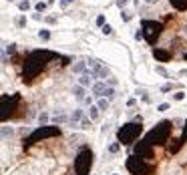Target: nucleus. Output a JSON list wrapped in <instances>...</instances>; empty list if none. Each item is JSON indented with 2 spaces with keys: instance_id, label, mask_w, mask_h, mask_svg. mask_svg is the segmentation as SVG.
Wrapping results in <instances>:
<instances>
[{
  "instance_id": "nucleus-1",
  "label": "nucleus",
  "mask_w": 187,
  "mask_h": 175,
  "mask_svg": "<svg viewBox=\"0 0 187 175\" xmlns=\"http://www.w3.org/2000/svg\"><path fill=\"white\" fill-rule=\"evenodd\" d=\"M56 59H60V56L50 53V50H32V53H28V56L24 59V65H22V79L26 83L34 81L44 71V67L48 62L56 61Z\"/></svg>"
},
{
  "instance_id": "nucleus-2",
  "label": "nucleus",
  "mask_w": 187,
  "mask_h": 175,
  "mask_svg": "<svg viewBox=\"0 0 187 175\" xmlns=\"http://www.w3.org/2000/svg\"><path fill=\"white\" fill-rule=\"evenodd\" d=\"M171 131H173V123L171 121H161V123H157V127H153L147 133L145 141H147L151 147H153V145H165V143L169 141Z\"/></svg>"
},
{
  "instance_id": "nucleus-3",
  "label": "nucleus",
  "mask_w": 187,
  "mask_h": 175,
  "mask_svg": "<svg viewBox=\"0 0 187 175\" xmlns=\"http://www.w3.org/2000/svg\"><path fill=\"white\" fill-rule=\"evenodd\" d=\"M141 133H143V125L141 123H127V125H123L119 129L117 137H119L121 145H133L141 137Z\"/></svg>"
},
{
  "instance_id": "nucleus-4",
  "label": "nucleus",
  "mask_w": 187,
  "mask_h": 175,
  "mask_svg": "<svg viewBox=\"0 0 187 175\" xmlns=\"http://www.w3.org/2000/svg\"><path fill=\"white\" fill-rule=\"evenodd\" d=\"M127 169L131 175H155V165L147 163L137 155H131L127 159Z\"/></svg>"
},
{
  "instance_id": "nucleus-5",
  "label": "nucleus",
  "mask_w": 187,
  "mask_h": 175,
  "mask_svg": "<svg viewBox=\"0 0 187 175\" xmlns=\"http://www.w3.org/2000/svg\"><path fill=\"white\" fill-rule=\"evenodd\" d=\"M20 105V95H4L0 99V123L14 117V111Z\"/></svg>"
},
{
  "instance_id": "nucleus-6",
  "label": "nucleus",
  "mask_w": 187,
  "mask_h": 175,
  "mask_svg": "<svg viewBox=\"0 0 187 175\" xmlns=\"http://www.w3.org/2000/svg\"><path fill=\"white\" fill-rule=\"evenodd\" d=\"M93 165V151L89 147H83L79 151V155L74 157V173L77 175H89Z\"/></svg>"
},
{
  "instance_id": "nucleus-7",
  "label": "nucleus",
  "mask_w": 187,
  "mask_h": 175,
  "mask_svg": "<svg viewBox=\"0 0 187 175\" xmlns=\"http://www.w3.org/2000/svg\"><path fill=\"white\" fill-rule=\"evenodd\" d=\"M161 30H163V24L155 20H143V26H141V34L147 44H155L157 38L161 36Z\"/></svg>"
},
{
  "instance_id": "nucleus-8",
  "label": "nucleus",
  "mask_w": 187,
  "mask_h": 175,
  "mask_svg": "<svg viewBox=\"0 0 187 175\" xmlns=\"http://www.w3.org/2000/svg\"><path fill=\"white\" fill-rule=\"evenodd\" d=\"M56 135H60V129H59V127H38L32 135H30V137H26V139H24V149H28L30 145L42 141V139L56 137Z\"/></svg>"
},
{
  "instance_id": "nucleus-9",
  "label": "nucleus",
  "mask_w": 187,
  "mask_h": 175,
  "mask_svg": "<svg viewBox=\"0 0 187 175\" xmlns=\"http://www.w3.org/2000/svg\"><path fill=\"white\" fill-rule=\"evenodd\" d=\"M135 155L141 159H153V147L143 139V141H139V145H135Z\"/></svg>"
},
{
  "instance_id": "nucleus-10",
  "label": "nucleus",
  "mask_w": 187,
  "mask_h": 175,
  "mask_svg": "<svg viewBox=\"0 0 187 175\" xmlns=\"http://www.w3.org/2000/svg\"><path fill=\"white\" fill-rule=\"evenodd\" d=\"M153 56H155L159 62H167V61H171V56H173V54L169 53V50H165V48L155 47V48H153Z\"/></svg>"
},
{
  "instance_id": "nucleus-11",
  "label": "nucleus",
  "mask_w": 187,
  "mask_h": 175,
  "mask_svg": "<svg viewBox=\"0 0 187 175\" xmlns=\"http://www.w3.org/2000/svg\"><path fill=\"white\" fill-rule=\"evenodd\" d=\"M105 91H107V83H103V81H99V83H93V95L95 97H105Z\"/></svg>"
},
{
  "instance_id": "nucleus-12",
  "label": "nucleus",
  "mask_w": 187,
  "mask_h": 175,
  "mask_svg": "<svg viewBox=\"0 0 187 175\" xmlns=\"http://www.w3.org/2000/svg\"><path fill=\"white\" fill-rule=\"evenodd\" d=\"M73 73H77V74L87 73V61H77L73 65Z\"/></svg>"
},
{
  "instance_id": "nucleus-13",
  "label": "nucleus",
  "mask_w": 187,
  "mask_h": 175,
  "mask_svg": "<svg viewBox=\"0 0 187 175\" xmlns=\"http://www.w3.org/2000/svg\"><path fill=\"white\" fill-rule=\"evenodd\" d=\"M93 79H95V77H93V74H91V73L87 71V73H83V74H80V79H79V85H80V87H89Z\"/></svg>"
},
{
  "instance_id": "nucleus-14",
  "label": "nucleus",
  "mask_w": 187,
  "mask_h": 175,
  "mask_svg": "<svg viewBox=\"0 0 187 175\" xmlns=\"http://www.w3.org/2000/svg\"><path fill=\"white\" fill-rule=\"evenodd\" d=\"M169 2H171V6H173L175 10H179V12L187 10V0H169Z\"/></svg>"
},
{
  "instance_id": "nucleus-15",
  "label": "nucleus",
  "mask_w": 187,
  "mask_h": 175,
  "mask_svg": "<svg viewBox=\"0 0 187 175\" xmlns=\"http://www.w3.org/2000/svg\"><path fill=\"white\" fill-rule=\"evenodd\" d=\"M99 115H101V111L97 109V105H91V107H89V119H91V121H97Z\"/></svg>"
},
{
  "instance_id": "nucleus-16",
  "label": "nucleus",
  "mask_w": 187,
  "mask_h": 175,
  "mask_svg": "<svg viewBox=\"0 0 187 175\" xmlns=\"http://www.w3.org/2000/svg\"><path fill=\"white\" fill-rule=\"evenodd\" d=\"M68 119H71V123H73V125H74V123H79L80 119H83V111H80V109H74Z\"/></svg>"
},
{
  "instance_id": "nucleus-17",
  "label": "nucleus",
  "mask_w": 187,
  "mask_h": 175,
  "mask_svg": "<svg viewBox=\"0 0 187 175\" xmlns=\"http://www.w3.org/2000/svg\"><path fill=\"white\" fill-rule=\"evenodd\" d=\"M73 93H74V97H77V99H79V101H83V99H85V87H74L73 89Z\"/></svg>"
},
{
  "instance_id": "nucleus-18",
  "label": "nucleus",
  "mask_w": 187,
  "mask_h": 175,
  "mask_svg": "<svg viewBox=\"0 0 187 175\" xmlns=\"http://www.w3.org/2000/svg\"><path fill=\"white\" fill-rule=\"evenodd\" d=\"M107 107H109V101L101 97V99H99V103H97V109H99V111H107Z\"/></svg>"
},
{
  "instance_id": "nucleus-19",
  "label": "nucleus",
  "mask_w": 187,
  "mask_h": 175,
  "mask_svg": "<svg viewBox=\"0 0 187 175\" xmlns=\"http://www.w3.org/2000/svg\"><path fill=\"white\" fill-rule=\"evenodd\" d=\"M113 97H115V89H113V87H107V91H105V97H103V99H107V101H111Z\"/></svg>"
},
{
  "instance_id": "nucleus-20",
  "label": "nucleus",
  "mask_w": 187,
  "mask_h": 175,
  "mask_svg": "<svg viewBox=\"0 0 187 175\" xmlns=\"http://www.w3.org/2000/svg\"><path fill=\"white\" fill-rule=\"evenodd\" d=\"M80 125H79V127L80 129H91V123H93V121H91V119H85V117H83V119H80Z\"/></svg>"
},
{
  "instance_id": "nucleus-21",
  "label": "nucleus",
  "mask_w": 187,
  "mask_h": 175,
  "mask_svg": "<svg viewBox=\"0 0 187 175\" xmlns=\"http://www.w3.org/2000/svg\"><path fill=\"white\" fill-rule=\"evenodd\" d=\"M65 121H68L67 115H56V117L53 119V123H65Z\"/></svg>"
},
{
  "instance_id": "nucleus-22",
  "label": "nucleus",
  "mask_w": 187,
  "mask_h": 175,
  "mask_svg": "<svg viewBox=\"0 0 187 175\" xmlns=\"http://www.w3.org/2000/svg\"><path fill=\"white\" fill-rule=\"evenodd\" d=\"M38 36H40V41H48V38H50V32H48V30H40Z\"/></svg>"
},
{
  "instance_id": "nucleus-23",
  "label": "nucleus",
  "mask_w": 187,
  "mask_h": 175,
  "mask_svg": "<svg viewBox=\"0 0 187 175\" xmlns=\"http://www.w3.org/2000/svg\"><path fill=\"white\" fill-rule=\"evenodd\" d=\"M101 30H103V34H107V36H109V34H113V28L109 26V24H103V26H101Z\"/></svg>"
},
{
  "instance_id": "nucleus-24",
  "label": "nucleus",
  "mask_w": 187,
  "mask_h": 175,
  "mask_svg": "<svg viewBox=\"0 0 187 175\" xmlns=\"http://www.w3.org/2000/svg\"><path fill=\"white\" fill-rule=\"evenodd\" d=\"M18 8L20 10H28V8H30V2H28V0H22V2L18 4Z\"/></svg>"
},
{
  "instance_id": "nucleus-25",
  "label": "nucleus",
  "mask_w": 187,
  "mask_h": 175,
  "mask_svg": "<svg viewBox=\"0 0 187 175\" xmlns=\"http://www.w3.org/2000/svg\"><path fill=\"white\" fill-rule=\"evenodd\" d=\"M36 12H42V10H44V8H47V2H36Z\"/></svg>"
},
{
  "instance_id": "nucleus-26",
  "label": "nucleus",
  "mask_w": 187,
  "mask_h": 175,
  "mask_svg": "<svg viewBox=\"0 0 187 175\" xmlns=\"http://www.w3.org/2000/svg\"><path fill=\"white\" fill-rule=\"evenodd\" d=\"M119 149H121V143H113V145L109 147V151H111V153H117Z\"/></svg>"
},
{
  "instance_id": "nucleus-27",
  "label": "nucleus",
  "mask_w": 187,
  "mask_h": 175,
  "mask_svg": "<svg viewBox=\"0 0 187 175\" xmlns=\"http://www.w3.org/2000/svg\"><path fill=\"white\" fill-rule=\"evenodd\" d=\"M16 53V44H8L6 47V54H14Z\"/></svg>"
},
{
  "instance_id": "nucleus-28",
  "label": "nucleus",
  "mask_w": 187,
  "mask_h": 175,
  "mask_svg": "<svg viewBox=\"0 0 187 175\" xmlns=\"http://www.w3.org/2000/svg\"><path fill=\"white\" fill-rule=\"evenodd\" d=\"M155 71H157V73H159L161 77H169V73H167V71H165V68H163V67H157V68H155Z\"/></svg>"
},
{
  "instance_id": "nucleus-29",
  "label": "nucleus",
  "mask_w": 187,
  "mask_h": 175,
  "mask_svg": "<svg viewBox=\"0 0 187 175\" xmlns=\"http://www.w3.org/2000/svg\"><path fill=\"white\" fill-rule=\"evenodd\" d=\"M121 16H123V20H125V22H129L131 18H133V14H131V12H123Z\"/></svg>"
},
{
  "instance_id": "nucleus-30",
  "label": "nucleus",
  "mask_w": 187,
  "mask_h": 175,
  "mask_svg": "<svg viewBox=\"0 0 187 175\" xmlns=\"http://www.w3.org/2000/svg\"><path fill=\"white\" fill-rule=\"evenodd\" d=\"M183 97H185V93H181V91L173 95V99H175V101H183Z\"/></svg>"
},
{
  "instance_id": "nucleus-31",
  "label": "nucleus",
  "mask_w": 187,
  "mask_h": 175,
  "mask_svg": "<svg viewBox=\"0 0 187 175\" xmlns=\"http://www.w3.org/2000/svg\"><path fill=\"white\" fill-rule=\"evenodd\" d=\"M38 121H40V123H47V121H48V115H47V113H40V115H38Z\"/></svg>"
},
{
  "instance_id": "nucleus-32",
  "label": "nucleus",
  "mask_w": 187,
  "mask_h": 175,
  "mask_svg": "<svg viewBox=\"0 0 187 175\" xmlns=\"http://www.w3.org/2000/svg\"><path fill=\"white\" fill-rule=\"evenodd\" d=\"M107 83H109L107 87H115V85H117V79H113V77H109V79H107Z\"/></svg>"
},
{
  "instance_id": "nucleus-33",
  "label": "nucleus",
  "mask_w": 187,
  "mask_h": 175,
  "mask_svg": "<svg viewBox=\"0 0 187 175\" xmlns=\"http://www.w3.org/2000/svg\"><path fill=\"white\" fill-rule=\"evenodd\" d=\"M127 2H129V0H117V6H119V8H125V6H127Z\"/></svg>"
},
{
  "instance_id": "nucleus-34",
  "label": "nucleus",
  "mask_w": 187,
  "mask_h": 175,
  "mask_svg": "<svg viewBox=\"0 0 187 175\" xmlns=\"http://www.w3.org/2000/svg\"><path fill=\"white\" fill-rule=\"evenodd\" d=\"M16 24H18V26H24V24H26V18H24V16H20L18 20H16Z\"/></svg>"
},
{
  "instance_id": "nucleus-35",
  "label": "nucleus",
  "mask_w": 187,
  "mask_h": 175,
  "mask_svg": "<svg viewBox=\"0 0 187 175\" xmlns=\"http://www.w3.org/2000/svg\"><path fill=\"white\" fill-rule=\"evenodd\" d=\"M157 109H159L161 113H163V111H167V109H169V105H167V103H161V105H159Z\"/></svg>"
},
{
  "instance_id": "nucleus-36",
  "label": "nucleus",
  "mask_w": 187,
  "mask_h": 175,
  "mask_svg": "<svg viewBox=\"0 0 187 175\" xmlns=\"http://www.w3.org/2000/svg\"><path fill=\"white\" fill-rule=\"evenodd\" d=\"M97 24H99V26H103V24H105V16H103V14L97 18Z\"/></svg>"
},
{
  "instance_id": "nucleus-37",
  "label": "nucleus",
  "mask_w": 187,
  "mask_h": 175,
  "mask_svg": "<svg viewBox=\"0 0 187 175\" xmlns=\"http://www.w3.org/2000/svg\"><path fill=\"white\" fill-rule=\"evenodd\" d=\"M0 135H2V137H4V135H12V129H2V133Z\"/></svg>"
},
{
  "instance_id": "nucleus-38",
  "label": "nucleus",
  "mask_w": 187,
  "mask_h": 175,
  "mask_svg": "<svg viewBox=\"0 0 187 175\" xmlns=\"http://www.w3.org/2000/svg\"><path fill=\"white\" fill-rule=\"evenodd\" d=\"M161 91H163V93H167V91H171V85H163V87H161Z\"/></svg>"
},
{
  "instance_id": "nucleus-39",
  "label": "nucleus",
  "mask_w": 187,
  "mask_h": 175,
  "mask_svg": "<svg viewBox=\"0 0 187 175\" xmlns=\"http://www.w3.org/2000/svg\"><path fill=\"white\" fill-rule=\"evenodd\" d=\"M83 101H85V105H89V107H91V105H93V101H91V97H85V99H83Z\"/></svg>"
},
{
  "instance_id": "nucleus-40",
  "label": "nucleus",
  "mask_w": 187,
  "mask_h": 175,
  "mask_svg": "<svg viewBox=\"0 0 187 175\" xmlns=\"http://www.w3.org/2000/svg\"><path fill=\"white\" fill-rule=\"evenodd\" d=\"M135 38H137V41H141V38H143V34H141V30H137V32H135Z\"/></svg>"
},
{
  "instance_id": "nucleus-41",
  "label": "nucleus",
  "mask_w": 187,
  "mask_h": 175,
  "mask_svg": "<svg viewBox=\"0 0 187 175\" xmlns=\"http://www.w3.org/2000/svg\"><path fill=\"white\" fill-rule=\"evenodd\" d=\"M135 103H137L135 99H129V101H127V105H129V107H135Z\"/></svg>"
},
{
  "instance_id": "nucleus-42",
  "label": "nucleus",
  "mask_w": 187,
  "mask_h": 175,
  "mask_svg": "<svg viewBox=\"0 0 187 175\" xmlns=\"http://www.w3.org/2000/svg\"><path fill=\"white\" fill-rule=\"evenodd\" d=\"M67 4H68V0H60V6H62V8L67 6Z\"/></svg>"
},
{
  "instance_id": "nucleus-43",
  "label": "nucleus",
  "mask_w": 187,
  "mask_h": 175,
  "mask_svg": "<svg viewBox=\"0 0 187 175\" xmlns=\"http://www.w3.org/2000/svg\"><path fill=\"white\" fill-rule=\"evenodd\" d=\"M145 2H149V4H153V2H157V0H145Z\"/></svg>"
},
{
  "instance_id": "nucleus-44",
  "label": "nucleus",
  "mask_w": 187,
  "mask_h": 175,
  "mask_svg": "<svg viewBox=\"0 0 187 175\" xmlns=\"http://www.w3.org/2000/svg\"><path fill=\"white\" fill-rule=\"evenodd\" d=\"M183 59H185V61H187V53H185V54H183Z\"/></svg>"
},
{
  "instance_id": "nucleus-45",
  "label": "nucleus",
  "mask_w": 187,
  "mask_h": 175,
  "mask_svg": "<svg viewBox=\"0 0 187 175\" xmlns=\"http://www.w3.org/2000/svg\"><path fill=\"white\" fill-rule=\"evenodd\" d=\"M135 4H139V0H135Z\"/></svg>"
},
{
  "instance_id": "nucleus-46",
  "label": "nucleus",
  "mask_w": 187,
  "mask_h": 175,
  "mask_svg": "<svg viewBox=\"0 0 187 175\" xmlns=\"http://www.w3.org/2000/svg\"><path fill=\"white\" fill-rule=\"evenodd\" d=\"M68 2H73V0H68Z\"/></svg>"
}]
</instances>
